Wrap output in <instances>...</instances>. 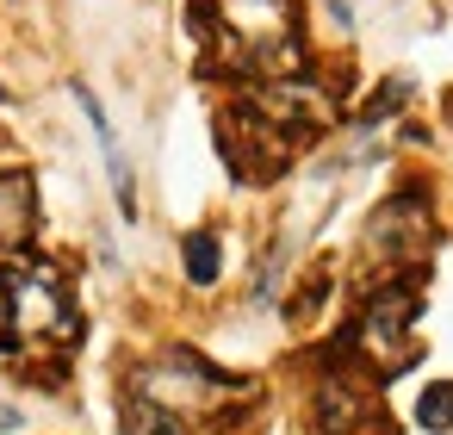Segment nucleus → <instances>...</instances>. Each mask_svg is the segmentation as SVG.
<instances>
[{
    "mask_svg": "<svg viewBox=\"0 0 453 435\" xmlns=\"http://www.w3.org/2000/svg\"><path fill=\"white\" fill-rule=\"evenodd\" d=\"M0 299H7V323H0V348L13 354H63L81 342V311L69 299V280L50 261H13L0 274Z\"/></svg>",
    "mask_w": 453,
    "mask_h": 435,
    "instance_id": "1",
    "label": "nucleus"
},
{
    "mask_svg": "<svg viewBox=\"0 0 453 435\" xmlns=\"http://www.w3.org/2000/svg\"><path fill=\"white\" fill-rule=\"evenodd\" d=\"M218 50L230 69H255L267 82H292L304 69L292 0H218Z\"/></svg>",
    "mask_w": 453,
    "mask_h": 435,
    "instance_id": "2",
    "label": "nucleus"
},
{
    "mask_svg": "<svg viewBox=\"0 0 453 435\" xmlns=\"http://www.w3.org/2000/svg\"><path fill=\"white\" fill-rule=\"evenodd\" d=\"M410 330H416V292H410V286H385V292L366 299V311L354 317L348 342H354V354H360L366 367H379V373H403V367L416 361Z\"/></svg>",
    "mask_w": 453,
    "mask_h": 435,
    "instance_id": "3",
    "label": "nucleus"
},
{
    "mask_svg": "<svg viewBox=\"0 0 453 435\" xmlns=\"http://www.w3.org/2000/svg\"><path fill=\"white\" fill-rule=\"evenodd\" d=\"M366 249L385 255V261H422L428 249V212L422 199H385L366 224Z\"/></svg>",
    "mask_w": 453,
    "mask_h": 435,
    "instance_id": "4",
    "label": "nucleus"
},
{
    "mask_svg": "<svg viewBox=\"0 0 453 435\" xmlns=\"http://www.w3.org/2000/svg\"><path fill=\"white\" fill-rule=\"evenodd\" d=\"M38 224V187L26 168H7L0 175V249H19Z\"/></svg>",
    "mask_w": 453,
    "mask_h": 435,
    "instance_id": "5",
    "label": "nucleus"
},
{
    "mask_svg": "<svg viewBox=\"0 0 453 435\" xmlns=\"http://www.w3.org/2000/svg\"><path fill=\"white\" fill-rule=\"evenodd\" d=\"M75 106L88 113V125H94V137H100V150H106V175H112V193H119V212L125 218H137V187H131V162H125V150H119V137H112V125H106V113H100V100L75 82Z\"/></svg>",
    "mask_w": 453,
    "mask_h": 435,
    "instance_id": "6",
    "label": "nucleus"
},
{
    "mask_svg": "<svg viewBox=\"0 0 453 435\" xmlns=\"http://www.w3.org/2000/svg\"><path fill=\"white\" fill-rule=\"evenodd\" d=\"M360 416H366V398H360L342 373H329V379L317 385V435H354Z\"/></svg>",
    "mask_w": 453,
    "mask_h": 435,
    "instance_id": "7",
    "label": "nucleus"
},
{
    "mask_svg": "<svg viewBox=\"0 0 453 435\" xmlns=\"http://www.w3.org/2000/svg\"><path fill=\"white\" fill-rule=\"evenodd\" d=\"M119 429H125V435H187V429H180V416H174L168 404H156L150 392H131V398H125Z\"/></svg>",
    "mask_w": 453,
    "mask_h": 435,
    "instance_id": "8",
    "label": "nucleus"
},
{
    "mask_svg": "<svg viewBox=\"0 0 453 435\" xmlns=\"http://www.w3.org/2000/svg\"><path fill=\"white\" fill-rule=\"evenodd\" d=\"M180 255H187V280H193V286H211V280H218V268H224V261H218L224 249H218V237H211V230H193V237L180 243Z\"/></svg>",
    "mask_w": 453,
    "mask_h": 435,
    "instance_id": "9",
    "label": "nucleus"
},
{
    "mask_svg": "<svg viewBox=\"0 0 453 435\" xmlns=\"http://www.w3.org/2000/svg\"><path fill=\"white\" fill-rule=\"evenodd\" d=\"M416 423L422 429H453V379H434V385H422V398H416Z\"/></svg>",
    "mask_w": 453,
    "mask_h": 435,
    "instance_id": "10",
    "label": "nucleus"
},
{
    "mask_svg": "<svg viewBox=\"0 0 453 435\" xmlns=\"http://www.w3.org/2000/svg\"><path fill=\"white\" fill-rule=\"evenodd\" d=\"M403 94H410L403 82H385V88H379V94L366 100V113H360V119H366V125H379V119H391V106H397Z\"/></svg>",
    "mask_w": 453,
    "mask_h": 435,
    "instance_id": "11",
    "label": "nucleus"
},
{
    "mask_svg": "<svg viewBox=\"0 0 453 435\" xmlns=\"http://www.w3.org/2000/svg\"><path fill=\"white\" fill-rule=\"evenodd\" d=\"M19 423H26V410H13V404H0V435H13Z\"/></svg>",
    "mask_w": 453,
    "mask_h": 435,
    "instance_id": "12",
    "label": "nucleus"
}]
</instances>
